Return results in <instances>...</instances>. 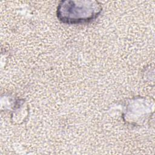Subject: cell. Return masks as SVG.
I'll list each match as a JSON object with an SVG mask.
<instances>
[{"mask_svg":"<svg viewBox=\"0 0 155 155\" xmlns=\"http://www.w3.org/2000/svg\"><path fill=\"white\" fill-rule=\"evenodd\" d=\"M102 10L101 4L94 1H64L58 7V18L67 24L88 22L96 19Z\"/></svg>","mask_w":155,"mask_h":155,"instance_id":"cell-1","label":"cell"}]
</instances>
